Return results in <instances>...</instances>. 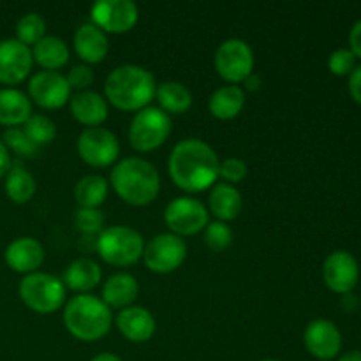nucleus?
<instances>
[{
	"label": "nucleus",
	"mask_w": 361,
	"mask_h": 361,
	"mask_svg": "<svg viewBox=\"0 0 361 361\" xmlns=\"http://www.w3.org/2000/svg\"><path fill=\"white\" fill-rule=\"evenodd\" d=\"M208 204H210L212 214L221 222L233 221L242 212V194L231 183H215L208 197Z\"/></svg>",
	"instance_id": "23"
},
{
	"label": "nucleus",
	"mask_w": 361,
	"mask_h": 361,
	"mask_svg": "<svg viewBox=\"0 0 361 361\" xmlns=\"http://www.w3.org/2000/svg\"><path fill=\"white\" fill-rule=\"evenodd\" d=\"M143 236L129 226H111L102 229L97 238V252L113 267H130L143 256Z\"/></svg>",
	"instance_id": "5"
},
{
	"label": "nucleus",
	"mask_w": 361,
	"mask_h": 361,
	"mask_svg": "<svg viewBox=\"0 0 361 361\" xmlns=\"http://www.w3.org/2000/svg\"><path fill=\"white\" fill-rule=\"evenodd\" d=\"M171 133V118L155 106H147L134 115L129 127V141L134 150L152 152L161 147Z\"/></svg>",
	"instance_id": "7"
},
{
	"label": "nucleus",
	"mask_w": 361,
	"mask_h": 361,
	"mask_svg": "<svg viewBox=\"0 0 361 361\" xmlns=\"http://www.w3.org/2000/svg\"><path fill=\"white\" fill-rule=\"evenodd\" d=\"M78 154L94 168H108L118 159V137L104 127H87L78 136Z\"/></svg>",
	"instance_id": "9"
},
{
	"label": "nucleus",
	"mask_w": 361,
	"mask_h": 361,
	"mask_svg": "<svg viewBox=\"0 0 361 361\" xmlns=\"http://www.w3.org/2000/svg\"><path fill=\"white\" fill-rule=\"evenodd\" d=\"M108 196V180L101 175H87L74 187L80 208H99Z\"/></svg>",
	"instance_id": "29"
},
{
	"label": "nucleus",
	"mask_w": 361,
	"mask_h": 361,
	"mask_svg": "<svg viewBox=\"0 0 361 361\" xmlns=\"http://www.w3.org/2000/svg\"><path fill=\"white\" fill-rule=\"evenodd\" d=\"M101 279V267L88 257H80L67 267L62 282L66 288L73 289L80 295H87L88 291L97 288Z\"/></svg>",
	"instance_id": "22"
},
{
	"label": "nucleus",
	"mask_w": 361,
	"mask_h": 361,
	"mask_svg": "<svg viewBox=\"0 0 361 361\" xmlns=\"http://www.w3.org/2000/svg\"><path fill=\"white\" fill-rule=\"evenodd\" d=\"M115 192L126 203L145 207L157 197L161 190V176L152 162L141 157H127L111 169L109 176Z\"/></svg>",
	"instance_id": "3"
},
{
	"label": "nucleus",
	"mask_w": 361,
	"mask_h": 361,
	"mask_svg": "<svg viewBox=\"0 0 361 361\" xmlns=\"http://www.w3.org/2000/svg\"><path fill=\"white\" fill-rule=\"evenodd\" d=\"M219 161L214 148L204 141L189 137L175 145L169 155V175L185 192H203L219 178Z\"/></svg>",
	"instance_id": "1"
},
{
	"label": "nucleus",
	"mask_w": 361,
	"mask_h": 361,
	"mask_svg": "<svg viewBox=\"0 0 361 361\" xmlns=\"http://www.w3.org/2000/svg\"><path fill=\"white\" fill-rule=\"evenodd\" d=\"M164 221L173 235L190 236L203 231L208 226V210L200 200L194 197H176L166 207Z\"/></svg>",
	"instance_id": "11"
},
{
	"label": "nucleus",
	"mask_w": 361,
	"mask_h": 361,
	"mask_svg": "<svg viewBox=\"0 0 361 361\" xmlns=\"http://www.w3.org/2000/svg\"><path fill=\"white\" fill-rule=\"evenodd\" d=\"M303 342L307 351L321 361L334 360L342 349L341 330L328 319L310 321L303 334Z\"/></svg>",
	"instance_id": "16"
},
{
	"label": "nucleus",
	"mask_w": 361,
	"mask_h": 361,
	"mask_svg": "<svg viewBox=\"0 0 361 361\" xmlns=\"http://www.w3.org/2000/svg\"><path fill=\"white\" fill-rule=\"evenodd\" d=\"M324 284L337 295H349L360 279L358 261L348 250H335L323 264Z\"/></svg>",
	"instance_id": "14"
},
{
	"label": "nucleus",
	"mask_w": 361,
	"mask_h": 361,
	"mask_svg": "<svg viewBox=\"0 0 361 361\" xmlns=\"http://www.w3.org/2000/svg\"><path fill=\"white\" fill-rule=\"evenodd\" d=\"M46 21L41 14L28 13L23 18H20L16 25V39L23 42L25 46H34L44 37Z\"/></svg>",
	"instance_id": "31"
},
{
	"label": "nucleus",
	"mask_w": 361,
	"mask_h": 361,
	"mask_svg": "<svg viewBox=\"0 0 361 361\" xmlns=\"http://www.w3.org/2000/svg\"><path fill=\"white\" fill-rule=\"evenodd\" d=\"M355 60L356 56L353 55L351 49H335L330 59H328V67H330L335 76H345V74H351L353 69H355Z\"/></svg>",
	"instance_id": "35"
},
{
	"label": "nucleus",
	"mask_w": 361,
	"mask_h": 361,
	"mask_svg": "<svg viewBox=\"0 0 361 361\" xmlns=\"http://www.w3.org/2000/svg\"><path fill=\"white\" fill-rule=\"evenodd\" d=\"M90 13L94 25L111 34L129 32L140 18L136 4L130 0H99L92 6Z\"/></svg>",
	"instance_id": "12"
},
{
	"label": "nucleus",
	"mask_w": 361,
	"mask_h": 361,
	"mask_svg": "<svg viewBox=\"0 0 361 361\" xmlns=\"http://www.w3.org/2000/svg\"><path fill=\"white\" fill-rule=\"evenodd\" d=\"M187 257V245L173 233H161L145 245L143 259L148 270L155 274H171Z\"/></svg>",
	"instance_id": "10"
},
{
	"label": "nucleus",
	"mask_w": 361,
	"mask_h": 361,
	"mask_svg": "<svg viewBox=\"0 0 361 361\" xmlns=\"http://www.w3.org/2000/svg\"><path fill=\"white\" fill-rule=\"evenodd\" d=\"M161 109L166 113H185L192 104V94L180 81H164L155 90Z\"/></svg>",
	"instance_id": "27"
},
{
	"label": "nucleus",
	"mask_w": 361,
	"mask_h": 361,
	"mask_svg": "<svg viewBox=\"0 0 361 361\" xmlns=\"http://www.w3.org/2000/svg\"><path fill=\"white\" fill-rule=\"evenodd\" d=\"M74 48L78 56L88 63H99L106 59L109 51V41L106 32L97 25L85 23L78 27L74 34Z\"/></svg>",
	"instance_id": "19"
},
{
	"label": "nucleus",
	"mask_w": 361,
	"mask_h": 361,
	"mask_svg": "<svg viewBox=\"0 0 361 361\" xmlns=\"http://www.w3.org/2000/svg\"><path fill=\"white\" fill-rule=\"evenodd\" d=\"M20 296L34 312L51 314L66 302V286L55 275L34 271L20 282Z\"/></svg>",
	"instance_id": "6"
},
{
	"label": "nucleus",
	"mask_w": 361,
	"mask_h": 361,
	"mask_svg": "<svg viewBox=\"0 0 361 361\" xmlns=\"http://www.w3.org/2000/svg\"><path fill=\"white\" fill-rule=\"evenodd\" d=\"M32 49L18 39L0 41V83L18 85L30 74Z\"/></svg>",
	"instance_id": "15"
},
{
	"label": "nucleus",
	"mask_w": 361,
	"mask_h": 361,
	"mask_svg": "<svg viewBox=\"0 0 361 361\" xmlns=\"http://www.w3.org/2000/svg\"><path fill=\"white\" fill-rule=\"evenodd\" d=\"M261 361H279V360H271V358H270V360H261Z\"/></svg>",
	"instance_id": "44"
},
{
	"label": "nucleus",
	"mask_w": 361,
	"mask_h": 361,
	"mask_svg": "<svg viewBox=\"0 0 361 361\" xmlns=\"http://www.w3.org/2000/svg\"><path fill=\"white\" fill-rule=\"evenodd\" d=\"M204 243L210 247L214 252H221L226 250L233 243V231L226 222L215 221L208 222L204 228Z\"/></svg>",
	"instance_id": "33"
},
{
	"label": "nucleus",
	"mask_w": 361,
	"mask_h": 361,
	"mask_svg": "<svg viewBox=\"0 0 361 361\" xmlns=\"http://www.w3.org/2000/svg\"><path fill=\"white\" fill-rule=\"evenodd\" d=\"M9 168H11L9 150H7V147L4 145V141L0 140V178H2L4 175H7Z\"/></svg>",
	"instance_id": "40"
},
{
	"label": "nucleus",
	"mask_w": 361,
	"mask_h": 361,
	"mask_svg": "<svg viewBox=\"0 0 361 361\" xmlns=\"http://www.w3.org/2000/svg\"><path fill=\"white\" fill-rule=\"evenodd\" d=\"M245 85H247V88H249V90H257V88H259V78L254 76V73H252L245 80Z\"/></svg>",
	"instance_id": "43"
},
{
	"label": "nucleus",
	"mask_w": 361,
	"mask_h": 361,
	"mask_svg": "<svg viewBox=\"0 0 361 361\" xmlns=\"http://www.w3.org/2000/svg\"><path fill=\"white\" fill-rule=\"evenodd\" d=\"M120 334L130 342H147L155 334V319L145 307L130 305L116 316Z\"/></svg>",
	"instance_id": "18"
},
{
	"label": "nucleus",
	"mask_w": 361,
	"mask_h": 361,
	"mask_svg": "<svg viewBox=\"0 0 361 361\" xmlns=\"http://www.w3.org/2000/svg\"><path fill=\"white\" fill-rule=\"evenodd\" d=\"M67 83H69L71 90H78V92H85L88 90L92 83H94V71L90 69L88 66H74L73 69L69 71V74L66 76Z\"/></svg>",
	"instance_id": "37"
},
{
	"label": "nucleus",
	"mask_w": 361,
	"mask_h": 361,
	"mask_svg": "<svg viewBox=\"0 0 361 361\" xmlns=\"http://www.w3.org/2000/svg\"><path fill=\"white\" fill-rule=\"evenodd\" d=\"M23 126L25 134H27L39 148H41L42 145L51 143L56 136L55 122L46 115H32Z\"/></svg>",
	"instance_id": "30"
},
{
	"label": "nucleus",
	"mask_w": 361,
	"mask_h": 361,
	"mask_svg": "<svg viewBox=\"0 0 361 361\" xmlns=\"http://www.w3.org/2000/svg\"><path fill=\"white\" fill-rule=\"evenodd\" d=\"M155 80L150 71L134 63L115 67L104 83L106 101L123 111H140L155 97Z\"/></svg>",
	"instance_id": "2"
},
{
	"label": "nucleus",
	"mask_w": 361,
	"mask_h": 361,
	"mask_svg": "<svg viewBox=\"0 0 361 361\" xmlns=\"http://www.w3.org/2000/svg\"><path fill=\"white\" fill-rule=\"evenodd\" d=\"M338 361H361V351H348L338 358Z\"/></svg>",
	"instance_id": "41"
},
{
	"label": "nucleus",
	"mask_w": 361,
	"mask_h": 361,
	"mask_svg": "<svg viewBox=\"0 0 361 361\" xmlns=\"http://www.w3.org/2000/svg\"><path fill=\"white\" fill-rule=\"evenodd\" d=\"M32 116V102L16 88L0 90V126L16 127Z\"/></svg>",
	"instance_id": "24"
},
{
	"label": "nucleus",
	"mask_w": 361,
	"mask_h": 361,
	"mask_svg": "<svg viewBox=\"0 0 361 361\" xmlns=\"http://www.w3.org/2000/svg\"><path fill=\"white\" fill-rule=\"evenodd\" d=\"M6 194L11 201L14 203H27L34 197L37 183L32 176L30 171L23 168V166H11L9 171L6 175Z\"/></svg>",
	"instance_id": "28"
},
{
	"label": "nucleus",
	"mask_w": 361,
	"mask_h": 361,
	"mask_svg": "<svg viewBox=\"0 0 361 361\" xmlns=\"http://www.w3.org/2000/svg\"><path fill=\"white\" fill-rule=\"evenodd\" d=\"M74 222L76 228L85 235H95V233H102V226H104V214L99 208H80L74 215Z\"/></svg>",
	"instance_id": "34"
},
{
	"label": "nucleus",
	"mask_w": 361,
	"mask_h": 361,
	"mask_svg": "<svg viewBox=\"0 0 361 361\" xmlns=\"http://www.w3.org/2000/svg\"><path fill=\"white\" fill-rule=\"evenodd\" d=\"M349 46H351L353 55L361 59V20L356 21L349 32Z\"/></svg>",
	"instance_id": "39"
},
{
	"label": "nucleus",
	"mask_w": 361,
	"mask_h": 361,
	"mask_svg": "<svg viewBox=\"0 0 361 361\" xmlns=\"http://www.w3.org/2000/svg\"><path fill=\"white\" fill-rule=\"evenodd\" d=\"M4 145L7 147V150H13L20 157H34L39 152L37 145L20 127H9L4 133Z\"/></svg>",
	"instance_id": "32"
},
{
	"label": "nucleus",
	"mask_w": 361,
	"mask_h": 361,
	"mask_svg": "<svg viewBox=\"0 0 361 361\" xmlns=\"http://www.w3.org/2000/svg\"><path fill=\"white\" fill-rule=\"evenodd\" d=\"M140 286L130 274L120 271L111 275L102 286V302L113 309H127L137 298Z\"/></svg>",
	"instance_id": "21"
},
{
	"label": "nucleus",
	"mask_w": 361,
	"mask_h": 361,
	"mask_svg": "<svg viewBox=\"0 0 361 361\" xmlns=\"http://www.w3.org/2000/svg\"><path fill=\"white\" fill-rule=\"evenodd\" d=\"M90 361H122V360H120L116 355H113V353H102V355L94 356Z\"/></svg>",
	"instance_id": "42"
},
{
	"label": "nucleus",
	"mask_w": 361,
	"mask_h": 361,
	"mask_svg": "<svg viewBox=\"0 0 361 361\" xmlns=\"http://www.w3.org/2000/svg\"><path fill=\"white\" fill-rule=\"evenodd\" d=\"M247 171H249V168H247L245 161H242L238 157L224 159L221 162V166H219V176H222L229 183L242 182L247 176Z\"/></svg>",
	"instance_id": "36"
},
{
	"label": "nucleus",
	"mask_w": 361,
	"mask_h": 361,
	"mask_svg": "<svg viewBox=\"0 0 361 361\" xmlns=\"http://www.w3.org/2000/svg\"><path fill=\"white\" fill-rule=\"evenodd\" d=\"M245 104V94L238 85H224L212 94L208 109L219 120H231L240 115Z\"/></svg>",
	"instance_id": "25"
},
{
	"label": "nucleus",
	"mask_w": 361,
	"mask_h": 361,
	"mask_svg": "<svg viewBox=\"0 0 361 361\" xmlns=\"http://www.w3.org/2000/svg\"><path fill=\"white\" fill-rule=\"evenodd\" d=\"M71 113L87 127H99L108 118V101L94 90L78 92L71 97Z\"/></svg>",
	"instance_id": "20"
},
{
	"label": "nucleus",
	"mask_w": 361,
	"mask_h": 361,
	"mask_svg": "<svg viewBox=\"0 0 361 361\" xmlns=\"http://www.w3.org/2000/svg\"><path fill=\"white\" fill-rule=\"evenodd\" d=\"M28 94L44 109H59L71 101V87L59 71H39L28 81Z\"/></svg>",
	"instance_id": "13"
},
{
	"label": "nucleus",
	"mask_w": 361,
	"mask_h": 361,
	"mask_svg": "<svg viewBox=\"0 0 361 361\" xmlns=\"http://www.w3.org/2000/svg\"><path fill=\"white\" fill-rule=\"evenodd\" d=\"M111 310L94 295H78L67 302L63 309V324L73 337L94 342L111 330Z\"/></svg>",
	"instance_id": "4"
},
{
	"label": "nucleus",
	"mask_w": 361,
	"mask_h": 361,
	"mask_svg": "<svg viewBox=\"0 0 361 361\" xmlns=\"http://www.w3.org/2000/svg\"><path fill=\"white\" fill-rule=\"evenodd\" d=\"M32 56L44 71H59L69 62V48L63 39L44 35L37 44H34Z\"/></svg>",
	"instance_id": "26"
},
{
	"label": "nucleus",
	"mask_w": 361,
	"mask_h": 361,
	"mask_svg": "<svg viewBox=\"0 0 361 361\" xmlns=\"http://www.w3.org/2000/svg\"><path fill=\"white\" fill-rule=\"evenodd\" d=\"M6 263L11 270L18 271V274H34L44 261V249L39 243V240L30 238V236H23V238H16L7 245Z\"/></svg>",
	"instance_id": "17"
},
{
	"label": "nucleus",
	"mask_w": 361,
	"mask_h": 361,
	"mask_svg": "<svg viewBox=\"0 0 361 361\" xmlns=\"http://www.w3.org/2000/svg\"><path fill=\"white\" fill-rule=\"evenodd\" d=\"M349 94L358 104H361V66L355 67L349 74Z\"/></svg>",
	"instance_id": "38"
},
{
	"label": "nucleus",
	"mask_w": 361,
	"mask_h": 361,
	"mask_svg": "<svg viewBox=\"0 0 361 361\" xmlns=\"http://www.w3.org/2000/svg\"><path fill=\"white\" fill-rule=\"evenodd\" d=\"M215 69L231 85L242 83L252 74L254 53L242 39H228L215 51Z\"/></svg>",
	"instance_id": "8"
}]
</instances>
